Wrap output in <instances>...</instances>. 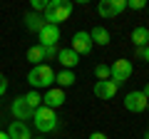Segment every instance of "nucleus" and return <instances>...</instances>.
Wrapping results in <instances>:
<instances>
[{
	"instance_id": "obj_14",
	"label": "nucleus",
	"mask_w": 149,
	"mask_h": 139,
	"mask_svg": "<svg viewBox=\"0 0 149 139\" xmlns=\"http://www.w3.org/2000/svg\"><path fill=\"white\" fill-rule=\"evenodd\" d=\"M132 42L137 45V47H147L149 45V27H144V25L134 27L132 30Z\"/></svg>"
},
{
	"instance_id": "obj_5",
	"label": "nucleus",
	"mask_w": 149,
	"mask_h": 139,
	"mask_svg": "<svg viewBox=\"0 0 149 139\" xmlns=\"http://www.w3.org/2000/svg\"><path fill=\"white\" fill-rule=\"evenodd\" d=\"M127 10V0H100V5H97V13H100L104 20L109 17H117L119 13Z\"/></svg>"
},
{
	"instance_id": "obj_1",
	"label": "nucleus",
	"mask_w": 149,
	"mask_h": 139,
	"mask_svg": "<svg viewBox=\"0 0 149 139\" xmlns=\"http://www.w3.org/2000/svg\"><path fill=\"white\" fill-rule=\"evenodd\" d=\"M74 5L70 3V0H47V8H45L42 13V20L47 22V25H57L60 22H65L70 15H72Z\"/></svg>"
},
{
	"instance_id": "obj_32",
	"label": "nucleus",
	"mask_w": 149,
	"mask_h": 139,
	"mask_svg": "<svg viewBox=\"0 0 149 139\" xmlns=\"http://www.w3.org/2000/svg\"><path fill=\"white\" fill-rule=\"evenodd\" d=\"M147 27H149V25H147Z\"/></svg>"
},
{
	"instance_id": "obj_9",
	"label": "nucleus",
	"mask_w": 149,
	"mask_h": 139,
	"mask_svg": "<svg viewBox=\"0 0 149 139\" xmlns=\"http://www.w3.org/2000/svg\"><path fill=\"white\" fill-rule=\"evenodd\" d=\"M37 38H40V45H42V47H52V45H57V40H60V27L45 22V25L40 27V32H37Z\"/></svg>"
},
{
	"instance_id": "obj_7",
	"label": "nucleus",
	"mask_w": 149,
	"mask_h": 139,
	"mask_svg": "<svg viewBox=\"0 0 149 139\" xmlns=\"http://www.w3.org/2000/svg\"><path fill=\"white\" fill-rule=\"evenodd\" d=\"M147 97L142 95V90H134V92H129V95H124V107L129 109V112H134V114H139V112H144L147 109Z\"/></svg>"
},
{
	"instance_id": "obj_18",
	"label": "nucleus",
	"mask_w": 149,
	"mask_h": 139,
	"mask_svg": "<svg viewBox=\"0 0 149 139\" xmlns=\"http://www.w3.org/2000/svg\"><path fill=\"white\" fill-rule=\"evenodd\" d=\"M27 62H30L32 67L45 62V47H42V45H32V47L27 50Z\"/></svg>"
},
{
	"instance_id": "obj_27",
	"label": "nucleus",
	"mask_w": 149,
	"mask_h": 139,
	"mask_svg": "<svg viewBox=\"0 0 149 139\" xmlns=\"http://www.w3.org/2000/svg\"><path fill=\"white\" fill-rule=\"evenodd\" d=\"M142 57H144V60H147V62H149V45H147V47H144V55H142Z\"/></svg>"
},
{
	"instance_id": "obj_21",
	"label": "nucleus",
	"mask_w": 149,
	"mask_h": 139,
	"mask_svg": "<svg viewBox=\"0 0 149 139\" xmlns=\"http://www.w3.org/2000/svg\"><path fill=\"white\" fill-rule=\"evenodd\" d=\"M30 5H32V13H37V15H40V13H45V8H47V3H45V0H32Z\"/></svg>"
},
{
	"instance_id": "obj_6",
	"label": "nucleus",
	"mask_w": 149,
	"mask_h": 139,
	"mask_svg": "<svg viewBox=\"0 0 149 139\" xmlns=\"http://www.w3.org/2000/svg\"><path fill=\"white\" fill-rule=\"evenodd\" d=\"M92 38H90V32H85V30H80V32H74L72 35V45H70V50H74V52L80 55H90L92 52Z\"/></svg>"
},
{
	"instance_id": "obj_29",
	"label": "nucleus",
	"mask_w": 149,
	"mask_h": 139,
	"mask_svg": "<svg viewBox=\"0 0 149 139\" xmlns=\"http://www.w3.org/2000/svg\"><path fill=\"white\" fill-rule=\"evenodd\" d=\"M144 139H149V129H147V132H144Z\"/></svg>"
},
{
	"instance_id": "obj_4",
	"label": "nucleus",
	"mask_w": 149,
	"mask_h": 139,
	"mask_svg": "<svg viewBox=\"0 0 149 139\" xmlns=\"http://www.w3.org/2000/svg\"><path fill=\"white\" fill-rule=\"evenodd\" d=\"M109 70H112V77H109V80L114 82L117 87H122L124 82L132 77L134 65H132V60H124V57H122V60H114V62L109 65Z\"/></svg>"
},
{
	"instance_id": "obj_30",
	"label": "nucleus",
	"mask_w": 149,
	"mask_h": 139,
	"mask_svg": "<svg viewBox=\"0 0 149 139\" xmlns=\"http://www.w3.org/2000/svg\"><path fill=\"white\" fill-rule=\"evenodd\" d=\"M147 112H149V102H147Z\"/></svg>"
},
{
	"instance_id": "obj_8",
	"label": "nucleus",
	"mask_w": 149,
	"mask_h": 139,
	"mask_svg": "<svg viewBox=\"0 0 149 139\" xmlns=\"http://www.w3.org/2000/svg\"><path fill=\"white\" fill-rule=\"evenodd\" d=\"M10 112H13V117H15L17 122H25V119H32L35 109L25 102V97H15V99H13V104H10Z\"/></svg>"
},
{
	"instance_id": "obj_23",
	"label": "nucleus",
	"mask_w": 149,
	"mask_h": 139,
	"mask_svg": "<svg viewBox=\"0 0 149 139\" xmlns=\"http://www.w3.org/2000/svg\"><path fill=\"white\" fill-rule=\"evenodd\" d=\"M57 52H60L57 45H52V47H45V60H47V57H57Z\"/></svg>"
},
{
	"instance_id": "obj_2",
	"label": "nucleus",
	"mask_w": 149,
	"mask_h": 139,
	"mask_svg": "<svg viewBox=\"0 0 149 139\" xmlns=\"http://www.w3.org/2000/svg\"><path fill=\"white\" fill-rule=\"evenodd\" d=\"M27 82L32 85V90H50L55 82V72L47 62L42 65H35V67L27 72Z\"/></svg>"
},
{
	"instance_id": "obj_17",
	"label": "nucleus",
	"mask_w": 149,
	"mask_h": 139,
	"mask_svg": "<svg viewBox=\"0 0 149 139\" xmlns=\"http://www.w3.org/2000/svg\"><path fill=\"white\" fill-rule=\"evenodd\" d=\"M55 82H57L60 90H65V87H72L74 82H77V77H74L72 70H62V72H57V75H55Z\"/></svg>"
},
{
	"instance_id": "obj_31",
	"label": "nucleus",
	"mask_w": 149,
	"mask_h": 139,
	"mask_svg": "<svg viewBox=\"0 0 149 139\" xmlns=\"http://www.w3.org/2000/svg\"><path fill=\"white\" fill-rule=\"evenodd\" d=\"M40 139H45V137H40Z\"/></svg>"
},
{
	"instance_id": "obj_16",
	"label": "nucleus",
	"mask_w": 149,
	"mask_h": 139,
	"mask_svg": "<svg viewBox=\"0 0 149 139\" xmlns=\"http://www.w3.org/2000/svg\"><path fill=\"white\" fill-rule=\"evenodd\" d=\"M90 38H92V45H109V32L104 30L102 25H97V27H92L90 30Z\"/></svg>"
},
{
	"instance_id": "obj_3",
	"label": "nucleus",
	"mask_w": 149,
	"mask_h": 139,
	"mask_svg": "<svg viewBox=\"0 0 149 139\" xmlns=\"http://www.w3.org/2000/svg\"><path fill=\"white\" fill-rule=\"evenodd\" d=\"M32 124H35L37 132L50 134V132L57 129V114H55V109H50V107H40V109H35V114H32Z\"/></svg>"
},
{
	"instance_id": "obj_25",
	"label": "nucleus",
	"mask_w": 149,
	"mask_h": 139,
	"mask_svg": "<svg viewBox=\"0 0 149 139\" xmlns=\"http://www.w3.org/2000/svg\"><path fill=\"white\" fill-rule=\"evenodd\" d=\"M90 139H109V137H107L104 132H92V134H90Z\"/></svg>"
},
{
	"instance_id": "obj_19",
	"label": "nucleus",
	"mask_w": 149,
	"mask_h": 139,
	"mask_svg": "<svg viewBox=\"0 0 149 139\" xmlns=\"http://www.w3.org/2000/svg\"><path fill=\"white\" fill-rule=\"evenodd\" d=\"M22 97H25V102H27V104H30L32 109H40V107H42V95H40V92H37V90L27 92V95H22Z\"/></svg>"
},
{
	"instance_id": "obj_22",
	"label": "nucleus",
	"mask_w": 149,
	"mask_h": 139,
	"mask_svg": "<svg viewBox=\"0 0 149 139\" xmlns=\"http://www.w3.org/2000/svg\"><path fill=\"white\" fill-rule=\"evenodd\" d=\"M127 8H132V10H144L147 3H144V0H127Z\"/></svg>"
},
{
	"instance_id": "obj_11",
	"label": "nucleus",
	"mask_w": 149,
	"mask_h": 139,
	"mask_svg": "<svg viewBox=\"0 0 149 139\" xmlns=\"http://www.w3.org/2000/svg\"><path fill=\"white\" fill-rule=\"evenodd\" d=\"M119 87L114 85L112 80H102V82H95V97L97 99H112V97L117 95Z\"/></svg>"
},
{
	"instance_id": "obj_26",
	"label": "nucleus",
	"mask_w": 149,
	"mask_h": 139,
	"mask_svg": "<svg viewBox=\"0 0 149 139\" xmlns=\"http://www.w3.org/2000/svg\"><path fill=\"white\" fill-rule=\"evenodd\" d=\"M142 95H144V97H147V99H149V82H147V85H144V90H142Z\"/></svg>"
},
{
	"instance_id": "obj_28",
	"label": "nucleus",
	"mask_w": 149,
	"mask_h": 139,
	"mask_svg": "<svg viewBox=\"0 0 149 139\" xmlns=\"http://www.w3.org/2000/svg\"><path fill=\"white\" fill-rule=\"evenodd\" d=\"M0 139H10V137H8V132H3V129H0Z\"/></svg>"
},
{
	"instance_id": "obj_15",
	"label": "nucleus",
	"mask_w": 149,
	"mask_h": 139,
	"mask_svg": "<svg viewBox=\"0 0 149 139\" xmlns=\"http://www.w3.org/2000/svg\"><path fill=\"white\" fill-rule=\"evenodd\" d=\"M45 25V20H42V15H37V13H25V30H30V32H40V27Z\"/></svg>"
},
{
	"instance_id": "obj_10",
	"label": "nucleus",
	"mask_w": 149,
	"mask_h": 139,
	"mask_svg": "<svg viewBox=\"0 0 149 139\" xmlns=\"http://www.w3.org/2000/svg\"><path fill=\"white\" fill-rule=\"evenodd\" d=\"M65 104V90H60V87H50V90H45L42 95V107H50V109H57Z\"/></svg>"
},
{
	"instance_id": "obj_20",
	"label": "nucleus",
	"mask_w": 149,
	"mask_h": 139,
	"mask_svg": "<svg viewBox=\"0 0 149 139\" xmlns=\"http://www.w3.org/2000/svg\"><path fill=\"white\" fill-rule=\"evenodd\" d=\"M95 77H97V82H102V80H109V77H112V70H109V65L100 62V65L95 67Z\"/></svg>"
},
{
	"instance_id": "obj_12",
	"label": "nucleus",
	"mask_w": 149,
	"mask_h": 139,
	"mask_svg": "<svg viewBox=\"0 0 149 139\" xmlns=\"http://www.w3.org/2000/svg\"><path fill=\"white\" fill-rule=\"evenodd\" d=\"M57 62L62 65V70H74L77 65H80V55L74 52V50L65 47V50H60V52H57Z\"/></svg>"
},
{
	"instance_id": "obj_13",
	"label": "nucleus",
	"mask_w": 149,
	"mask_h": 139,
	"mask_svg": "<svg viewBox=\"0 0 149 139\" xmlns=\"http://www.w3.org/2000/svg\"><path fill=\"white\" fill-rule=\"evenodd\" d=\"M8 137H10V139H32V134H30V127H27L25 122L13 119L10 127H8Z\"/></svg>"
},
{
	"instance_id": "obj_24",
	"label": "nucleus",
	"mask_w": 149,
	"mask_h": 139,
	"mask_svg": "<svg viewBox=\"0 0 149 139\" xmlns=\"http://www.w3.org/2000/svg\"><path fill=\"white\" fill-rule=\"evenodd\" d=\"M5 90H8V77L3 75V72H0V97L5 95Z\"/></svg>"
}]
</instances>
